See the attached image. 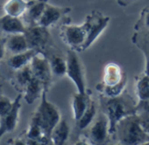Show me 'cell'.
Here are the masks:
<instances>
[{"mask_svg": "<svg viewBox=\"0 0 149 145\" xmlns=\"http://www.w3.org/2000/svg\"><path fill=\"white\" fill-rule=\"evenodd\" d=\"M100 104L102 113L108 119L110 136L113 133L116 124L122 118L137 113V103L127 91L116 97L100 95Z\"/></svg>", "mask_w": 149, "mask_h": 145, "instance_id": "obj_1", "label": "cell"}, {"mask_svg": "<svg viewBox=\"0 0 149 145\" xmlns=\"http://www.w3.org/2000/svg\"><path fill=\"white\" fill-rule=\"evenodd\" d=\"M120 144H149V136L142 129L138 114H133L122 118L111 135Z\"/></svg>", "mask_w": 149, "mask_h": 145, "instance_id": "obj_2", "label": "cell"}, {"mask_svg": "<svg viewBox=\"0 0 149 145\" xmlns=\"http://www.w3.org/2000/svg\"><path fill=\"white\" fill-rule=\"evenodd\" d=\"M127 86V75L122 67L116 63H107L103 69L102 81L96 85L100 95L116 97L123 94Z\"/></svg>", "mask_w": 149, "mask_h": 145, "instance_id": "obj_3", "label": "cell"}, {"mask_svg": "<svg viewBox=\"0 0 149 145\" xmlns=\"http://www.w3.org/2000/svg\"><path fill=\"white\" fill-rule=\"evenodd\" d=\"M47 92V90L44 89L40 97L41 102L37 110L33 114V116L37 118L43 131L42 144H52V132L54 127L61 119V115L58 109L48 101Z\"/></svg>", "mask_w": 149, "mask_h": 145, "instance_id": "obj_4", "label": "cell"}, {"mask_svg": "<svg viewBox=\"0 0 149 145\" xmlns=\"http://www.w3.org/2000/svg\"><path fill=\"white\" fill-rule=\"evenodd\" d=\"M60 38L63 42L69 46L70 49L76 52H83L86 50V30L84 25H71L64 23L60 26Z\"/></svg>", "mask_w": 149, "mask_h": 145, "instance_id": "obj_5", "label": "cell"}, {"mask_svg": "<svg viewBox=\"0 0 149 145\" xmlns=\"http://www.w3.org/2000/svg\"><path fill=\"white\" fill-rule=\"evenodd\" d=\"M78 52L69 49L66 53V75L74 83L77 92L84 93L86 88L84 67L79 58Z\"/></svg>", "mask_w": 149, "mask_h": 145, "instance_id": "obj_6", "label": "cell"}, {"mask_svg": "<svg viewBox=\"0 0 149 145\" xmlns=\"http://www.w3.org/2000/svg\"><path fill=\"white\" fill-rule=\"evenodd\" d=\"M109 21L110 18L108 16H105L98 11H93L86 16L83 23L87 34L85 46L86 50L88 49L105 31L109 24Z\"/></svg>", "mask_w": 149, "mask_h": 145, "instance_id": "obj_7", "label": "cell"}, {"mask_svg": "<svg viewBox=\"0 0 149 145\" xmlns=\"http://www.w3.org/2000/svg\"><path fill=\"white\" fill-rule=\"evenodd\" d=\"M24 35L30 49L45 53V51L52 47V37L47 27L38 25L26 26Z\"/></svg>", "mask_w": 149, "mask_h": 145, "instance_id": "obj_8", "label": "cell"}, {"mask_svg": "<svg viewBox=\"0 0 149 145\" xmlns=\"http://www.w3.org/2000/svg\"><path fill=\"white\" fill-rule=\"evenodd\" d=\"M30 67L32 76L40 81L43 83L45 89L48 91L52 84V74L46 55L43 53H37L31 60Z\"/></svg>", "mask_w": 149, "mask_h": 145, "instance_id": "obj_9", "label": "cell"}, {"mask_svg": "<svg viewBox=\"0 0 149 145\" xmlns=\"http://www.w3.org/2000/svg\"><path fill=\"white\" fill-rule=\"evenodd\" d=\"M86 137L89 144L103 145L110 141L109 123L107 117L103 113L90 125L88 134Z\"/></svg>", "mask_w": 149, "mask_h": 145, "instance_id": "obj_10", "label": "cell"}, {"mask_svg": "<svg viewBox=\"0 0 149 145\" xmlns=\"http://www.w3.org/2000/svg\"><path fill=\"white\" fill-rule=\"evenodd\" d=\"M72 9L70 7L55 6L47 3L44 12L39 20L38 21L37 25L50 28L58 24L64 18H65V16L70 13Z\"/></svg>", "mask_w": 149, "mask_h": 145, "instance_id": "obj_11", "label": "cell"}, {"mask_svg": "<svg viewBox=\"0 0 149 145\" xmlns=\"http://www.w3.org/2000/svg\"><path fill=\"white\" fill-rule=\"evenodd\" d=\"M47 3L48 0H30L29 6L21 18L26 26L37 25Z\"/></svg>", "mask_w": 149, "mask_h": 145, "instance_id": "obj_12", "label": "cell"}, {"mask_svg": "<svg viewBox=\"0 0 149 145\" xmlns=\"http://www.w3.org/2000/svg\"><path fill=\"white\" fill-rule=\"evenodd\" d=\"M23 94L20 93L13 101V104L10 112L0 119V125L3 126L7 132H11L15 130L19 118V111L21 109V99Z\"/></svg>", "mask_w": 149, "mask_h": 145, "instance_id": "obj_13", "label": "cell"}, {"mask_svg": "<svg viewBox=\"0 0 149 145\" xmlns=\"http://www.w3.org/2000/svg\"><path fill=\"white\" fill-rule=\"evenodd\" d=\"M92 100V92L86 89L84 93L77 92L72 95V109L73 113V119L77 122L86 110L90 102Z\"/></svg>", "mask_w": 149, "mask_h": 145, "instance_id": "obj_14", "label": "cell"}, {"mask_svg": "<svg viewBox=\"0 0 149 145\" xmlns=\"http://www.w3.org/2000/svg\"><path fill=\"white\" fill-rule=\"evenodd\" d=\"M26 25L21 18L12 17L7 14L0 17V32L13 34V33H24Z\"/></svg>", "mask_w": 149, "mask_h": 145, "instance_id": "obj_15", "label": "cell"}, {"mask_svg": "<svg viewBox=\"0 0 149 145\" xmlns=\"http://www.w3.org/2000/svg\"><path fill=\"white\" fill-rule=\"evenodd\" d=\"M40 53L38 50L35 49H28L25 52L12 54L8 60H7V66L12 70L16 71L18 69H21L24 67L25 66L29 65L32 58L37 54Z\"/></svg>", "mask_w": 149, "mask_h": 145, "instance_id": "obj_16", "label": "cell"}, {"mask_svg": "<svg viewBox=\"0 0 149 145\" xmlns=\"http://www.w3.org/2000/svg\"><path fill=\"white\" fill-rule=\"evenodd\" d=\"M6 50L11 54H17L27 51L29 48L24 33L9 34L6 38Z\"/></svg>", "mask_w": 149, "mask_h": 145, "instance_id": "obj_17", "label": "cell"}, {"mask_svg": "<svg viewBox=\"0 0 149 145\" xmlns=\"http://www.w3.org/2000/svg\"><path fill=\"white\" fill-rule=\"evenodd\" d=\"M44 89L45 87L43 83L38 79L32 77L23 93L24 100L27 104H32L37 99L41 97Z\"/></svg>", "mask_w": 149, "mask_h": 145, "instance_id": "obj_18", "label": "cell"}, {"mask_svg": "<svg viewBox=\"0 0 149 145\" xmlns=\"http://www.w3.org/2000/svg\"><path fill=\"white\" fill-rule=\"evenodd\" d=\"M32 73L30 67V64L25 66L24 67L13 71V78L12 84L14 88L20 93H24L27 84L32 78Z\"/></svg>", "mask_w": 149, "mask_h": 145, "instance_id": "obj_19", "label": "cell"}, {"mask_svg": "<svg viewBox=\"0 0 149 145\" xmlns=\"http://www.w3.org/2000/svg\"><path fill=\"white\" fill-rule=\"evenodd\" d=\"M70 135V127L67 121L65 118L60 119L58 124L54 127L52 135L51 141L52 144L63 145L65 144Z\"/></svg>", "mask_w": 149, "mask_h": 145, "instance_id": "obj_20", "label": "cell"}, {"mask_svg": "<svg viewBox=\"0 0 149 145\" xmlns=\"http://www.w3.org/2000/svg\"><path fill=\"white\" fill-rule=\"evenodd\" d=\"M30 4V0H7L3 4L4 14L22 18L24 12L26 11Z\"/></svg>", "mask_w": 149, "mask_h": 145, "instance_id": "obj_21", "label": "cell"}, {"mask_svg": "<svg viewBox=\"0 0 149 145\" xmlns=\"http://www.w3.org/2000/svg\"><path fill=\"white\" fill-rule=\"evenodd\" d=\"M48 58L50 67L52 70V76L56 77H63L66 74V60L63 56L58 53H52L49 56L46 55Z\"/></svg>", "mask_w": 149, "mask_h": 145, "instance_id": "obj_22", "label": "cell"}, {"mask_svg": "<svg viewBox=\"0 0 149 145\" xmlns=\"http://www.w3.org/2000/svg\"><path fill=\"white\" fill-rule=\"evenodd\" d=\"M98 112V106L96 102L92 98L86 110L82 115V116L76 122V126L79 130H86L88 128L93 122Z\"/></svg>", "mask_w": 149, "mask_h": 145, "instance_id": "obj_23", "label": "cell"}, {"mask_svg": "<svg viewBox=\"0 0 149 145\" xmlns=\"http://www.w3.org/2000/svg\"><path fill=\"white\" fill-rule=\"evenodd\" d=\"M135 92L139 101L149 99V75L143 73L135 78Z\"/></svg>", "mask_w": 149, "mask_h": 145, "instance_id": "obj_24", "label": "cell"}, {"mask_svg": "<svg viewBox=\"0 0 149 145\" xmlns=\"http://www.w3.org/2000/svg\"><path fill=\"white\" fill-rule=\"evenodd\" d=\"M149 30V6H146L140 14V18L134 25V31Z\"/></svg>", "mask_w": 149, "mask_h": 145, "instance_id": "obj_25", "label": "cell"}, {"mask_svg": "<svg viewBox=\"0 0 149 145\" xmlns=\"http://www.w3.org/2000/svg\"><path fill=\"white\" fill-rule=\"evenodd\" d=\"M13 102L10 101L8 97L0 95V119L7 115L11 109Z\"/></svg>", "mask_w": 149, "mask_h": 145, "instance_id": "obj_26", "label": "cell"}, {"mask_svg": "<svg viewBox=\"0 0 149 145\" xmlns=\"http://www.w3.org/2000/svg\"><path fill=\"white\" fill-rule=\"evenodd\" d=\"M140 118V123L142 129L146 131V133L149 136V113L142 112L137 113Z\"/></svg>", "mask_w": 149, "mask_h": 145, "instance_id": "obj_27", "label": "cell"}, {"mask_svg": "<svg viewBox=\"0 0 149 145\" xmlns=\"http://www.w3.org/2000/svg\"><path fill=\"white\" fill-rule=\"evenodd\" d=\"M136 111L137 113H149V99L139 101L136 104Z\"/></svg>", "mask_w": 149, "mask_h": 145, "instance_id": "obj_28", "label": "cell"}, {"mask_svg": "<svg viewBox=\"0 0 149 145\" xmlns=\"http://www.w3.org/2000/svg\"><path fill=\"white\" fill-rule=\"evenodd\" d=\"M6 38L0 37V61L4 58L6 53Z\"/></svg>", "mask_w": 149, "mask_h": 145, "instance_id": "obj_29", "label": "cell"}, {"mask_svg": "<svg viewBox=\"0 0 149 145\" xmlns=\"http://www.w3.org/2000/svg\"><path fill=\"white\" fill-rule=\"evenodd\" d=\"M141 52L144 53L145 56V60H146V65H145V70L144 74L149 75V49H143Z\"/></svg>", "mask_w": 149, "mask_h": 145, "instance_id": "obj_30", "label": "cell"}, {"mask_svg": "<svg viewBox=\"0 0 149 145\" xmlns=\"http://www.w3.org/2000/svg\"><path fill=\"white\" fill-rule=\"evenodd\" d=\"M133 1H134V0H117V2H118V4L120 5V6H127V5H128L130 3H132Z\"/></svg>", "mask_w": 149, "mask_h": 145, "instance_id": "obj_31", "label": "cell"}, {"mask_svg": "<svg viewBox=\"0 0 149 145\" xmlns=\"http://www.w3.org/2000/svg\"><path fill=\"white\" fill-rule=\"evenodd\" d=\"M6 132H7V131H6V130H5L3 126H1V125H0V139L2 138V137H3Z\"/></svg>", "mask_w": 149, "mask_h": 145, "instance_id": "obj_32", "label": "cell"}, {"mask_svg": "<svg viewBox=\"0 0 149 145\" xmlns=\"http://www.w3.org/2000/svg\"><path fill=\"white\" fill-rule=\"evenodd\" d=\"M0 89H1V88H0Z\"/></svg>", "mask_w": 149, "mask_h": 145, "instance_id": "obj_33", "label": "cell"}]
</instances>
